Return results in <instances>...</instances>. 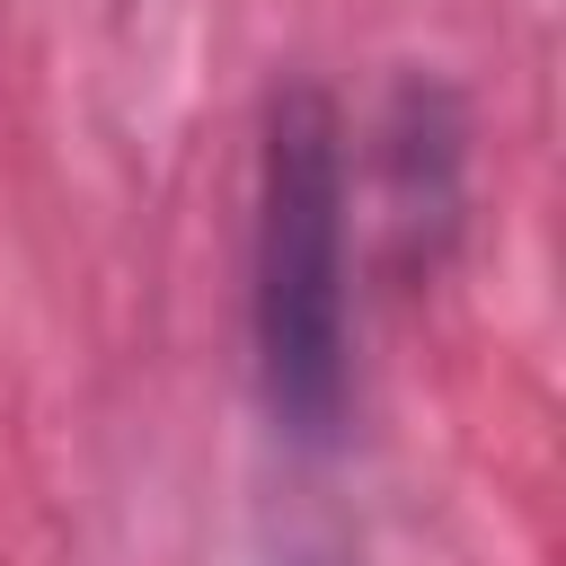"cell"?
Returning <instances> with one entry per match:
<instances>
[{"label":"cell","instance_id":"cell-1","mask_svg":"<svg viewBox=\"0 0 566 566\" xmlns=\"http://www.w3.org/2000/svg\"><path fill=\"white\" fill-rule=\"evenodd\" d=\"M248 371L283 451L327 460L354 416V159L318 80H283L248 195Z\"/></svg>","mask_w":566,"mask_h":566},{"label":"cell","instance_id":"cell-2","mask_svg":"<svg viewBox=\"0 0 566 566\" xmlns=\"http://www.w3.org/2000/svg\"><path fill=\"white\" fill-rule=\"evenodd\" d=\"M380 168H389V230H398V256L424 274L442 265V248L460 239V203H469V115L451 97V80L433 71H407L398 97H389V124H380Z\"/></svg>","mask_w":566,"mask_h":566},{"label":"cell","instance_id":"cell-3","mask_svg":"<svg viewBox=\"0 0 566 566\" xmlns=\"http://www.w3.org/2000/svg\"><path fill=\"white\" fill-rule=\"evenodd\" d=\"M292 566H336V557H327V548H301V557H292Z\"/></svg>","mask_w":566,"mask_h":566}]
</instances>
